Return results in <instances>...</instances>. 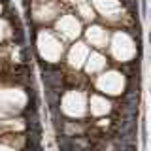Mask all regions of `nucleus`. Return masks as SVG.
<instances>
[{
    "mask_svg": "<svg viewBox=\"0 0 151 151\" xmlns=\"http://www.w3.org/2000/svg\"><path fill=\"white\" fill-rule=\"evenodd\" d=\"M13 38H15V42H17L19 45L25 44V34H23V28L21 27H17L15 30H13Z\"/></svg>",
    "mask_w": 151,
    "mask_h": 151,
    "instance_id": "obj_1",
    "label": "nucleus"
},
{
    "mask_svg": "<svg viewBox=\"0 0 151 151\" xmlns=\"http://www.w3.org/2000/svg\"><path fill=\"white\" fill-rule=\"evenodd\" d=\"M142 13L145 17V13H147V0H142Z\"/></svg>",
    "mask_w": 151,
    "mask_h": 151,
    "instance_id": "obj_2",
    "label": "nucleus"
}]
</instances>
